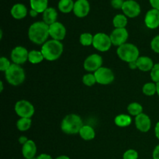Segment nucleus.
Returning a JSON list of instances; mask_svg holds the SVG:
<instances>
[{
	"mask_svg": "<svg viewBox=\"0 0 159 159\" xmlns=\"http://www.w3.org/2000/svg\"><path fill=\"white\" fill-rule=\"evenodd\" d=\"M49 36V26L43 21L35 22L28 29V37L34 44L43 45Z\"/></svg>",
	"mask_w": 159,
	"mask_h": 159,
	"instance_id": "nucleus-1",
	"label": "nucleus"
},
{
	"mask_svg": "<svg viewBox=\"0 0 159 159\" xmlns=\"http://www.w3.org/2000/svg\"><path fill=\"white\" fill-rule=\"evenodd\" d=\"M40 51L43 54L44 60L48 61H54L57 60L62 55L64 46L61 41L51 39L42 45Z\"/></svg>",
	"mask_w": 159,
	"mask_h": 159,
	"instance_id": "nucleus-2",
	"label": "nucleus"
},
{
	"mask_svg": "<svg viewBox=\"0 0 159 159\" xmlns=\"http://www.w3.org/2000/svg\"><path fill=\"white\" fill-rule=\"evenodd\" d=\"M83 125V121L80 116L75 113H71L66 115L63 118L61 124V129L67 134H76L79 133Z\"/></svg>",
	"mask_w": 159,
	"mask_h": 159,
	"instance_id": "nucleus-3",
	"label": "nucleus"
},
{
	"mask_svg": "<svg viewBox=\"0 0 159 159\" xmlns=\"http://www.w3.org/2000/svg\"><path fill=\"white\" fill-rule=\"evenodd\" d=\"M116 54L120 60L127 63L136 61L140 57V51L138 47L131 43H126L118 47Z\"/></svg>",
	"mask_w": 159,
	"mask_h": 159,
	"instance_id": "nucleus-4",
	"label": "nucleus"
},
{
	"mask_svg": "<svg viewBox=\"0 0 159 159\" xmlns=\"http://www.w3.org/2000/svg\"><path fill=\"white\" fill-rule=\"evenodd\" d=\"M5 77L8 83L13 86H18L23 83L26 79V74L21 65L12 63L9 69L5 72Z\"/></svg>",
	"mask_w": 159,
	"mask_h": 159,
	"instance_id": "nucleus-5",
	"label": "nucleus"
},
{
	"mask_svg": "<svg viewBox=\"0 0 159 159\" xmlns=\"http://www.w3.org/2000/svg\"><path fill=\"white\" fill-rule=\"evenodd\" d=\"M14 110L17 116L20 118H31L35 113L34 105L25 99L17 101L15 104Z\"/></svg>",
	"mask_w": 159,
	"mask_h": 159,
	"instance_id": "nucleus-6",
	"label": "nucleus"
},
{
	"mask_svg": "<svg viewBox=\"0 0 159 159\" xmlns=\"http://www.w3.org/2000/svg\"><path fill=\"white\" fill-rule=\"evenodd\" d=\"M113 45L110 35L104 33H97L93 37V46L100 52H106L110 49Z\"/></svg>",
	"mask_w": 159,
	"mask_h": 159,
	"instance_id": "nucleus-7",
	"label": "nucleus"
},
{
	"mask_svg": "<svg viewBox=\"0 0 159 159\" xmlns=\"http://www.w3.org/2000/svg\"><path fill=\"white\" fill-rule=\"evenodd\" d=\"M96 82L99 85H110L114 81L115 75L113 71L107 67H101L94 72Z\"/></svg>",
	"mask_w": 159,
	"mask_h": 159,
	"instance_id": "nucleus-8",
	"label": "nucleus"
},
{
	"mask_svg": "<svg viewBox=\"0 0 159 159\" xmlns=\"http://www.w3.org/2000/svg\"><path fill=\"white\" fill-rule=\"evenodd\" d=\"M102 57L98 54H92L85 59L83 63L84 69L88 72H96L102 67Z\"/></svg>",
	"mask_w": 159,
	"mask_h": 159,
	"instance_id": "nucleus-9",
	"label": "nucleus"
},
{
	"mask_svg": "<svg viewBox=\"0 0 159 159\" xmlns=\"http://www.w3.org/2000/svg\"><path fill=\"white\" fill-rule=\"evenodd\" d=\"M121 10L128 18L138 17L141 12V6L135 0H125Z\"/></svg>",
	"mask_w": 159,
	"mask_h": 159,
	"instance_id": "nucleus-10",
	"label": "nucleus"
},
{
	"mask_svg": "<svg viewBox=\"0 0 159 159\" xmlns=\"http://www.w3.org/2000/svg\"><path fill=\"white\" fill-rule=\"evenodd\" d=\"M29 51L23 46H16L11 52V60L12 63L21 65L28 61Z\"/></svg>",
	"mask_w": 159,
	"mask_h": 159,
	"instance_id": "nucleus-11",
	"label": "nucleus"
},
{
	"mask_svg": "<svg viewBox=\"0 0 159 159\" xmlns=\"http://www.w3.org/2000/svg\"><path fill=\"white\" fill-rule=\"evenodd\" d=\"M113 45L120 47L127 43L129 34L126 28H115L110 35Z\"/></svg>",
	"mask_w": 159,
	"mask_h": 159,
	"instance_id": "nucleus-12",
	"label": "nucleus"
},
{
	"mask_svg": "<svg viewBox=\"0 0 159 159\" xmlns=\"http://www.w3.org/2000/svg\"><path fill=\"white\" fill-rule=\"evenodd\" d=\"M66 33V28L64 26L63 23H60V22L57 21L49 26L50 37L53 40L61 41L65 38Z\"/></svg>",
	"mask_w": 159,
	"mask_h": 159,
	"instance_id": "nucleus-13",
	"label": "nucleus"
},
{
	"mask_svg": "<svg viewBox=\"0 0 159 159\" xmlns=\"http://www.w3.org/2000/svg\"><path fill=\"white\" fill-rule=\"evenodd\" d=\"M90 12V4L88 0H76L75 2L73 12L79 18L87 16Z\"/></svg>",
	"mask_w": 159,
	"mask_h": 159,
	"instance_id": "nucleus-14",
	"label": "nucleus"
},
{
	"mask_svg": "<svg viewBox=\"0 0 159 159\" xmlns=\"http://www.w3.org/2000/svg\"><path fill=\"white\" fill-rule=\"evenodd\" d=\"M144 23L148 29L155 30L159 27V10L151 9L146 12Z\"/></svg>",
	"mask_w": 159,
	"mask_h": 159,
	"instance_id": "nucleus-15",
	"label": "nucleus"
},
{
	"mask_svg": "<svg viewBox=\"0 0 159 159\" xmlns=\"http://www.w3.org/2000/svg\"><path fill=\"white\" fill-rule=\"evenodd\" d=\"M135 126L139 131L147 133L152 127V120L148 115L142 113L135 117Z\"/></svg>",
	"mask_w": 159,
	"mask_h": 159,
	"instance_id": "nucleus-16",
	"label": "nucleus"
},
{
	"mask_svg": "<svg viewBox=\"0 0 159 159\" xmlns=\"http://www.w3.org/2000/svg\"><path fill=\"white\" fill-rule=\"evenodd\" d=\"M37 145L33 140L29 139L22 145V155L25 159L34 158L37 155Z\"/></svg>",
	"mask_w": 159,
	"mask_h": 159,
	"instance_id": "nucleus-17",
	"label": "nucleus"
},
{
	"mask_svg": "<svg viewBox=\"0 0 159 159\" xmlns=\"http://www.w3.org/2000/svg\"><path fill=\"white\" fill-rule=\"evenodd\" d=\"M28 10L23 3H16L10 9V14L15 20H23L27 16Z\"/></svg>",
	"mask_w": 159,
	"mask_h": 159,
	"instance_id": "nucleus-18",
	"label": "nucleus"
},
{
	"mask_svg": "<svg viewBox=\"0 0 159 159\" xmlns=\"http://www.w3.org/2000/svg\"><path fill=\"white\" fill-rule=\"evenodd\" d=\"M138 69L142 71H151L153 68L154 64L153 60L148 56H140L137 60Z\"/></svg>",
	"mask_w": 159,
	"mask_h": 159,
	"instance_id": "nucleus-19",
	"label": "nucleus"
},
{
	"mask_svg": "<svg viewBox=\"0 0 159 159\" xmlns=\"http://www.w3.org/2000/svg\"><path fill=\"white\" fill-rule=\"evenodd\" d=\"M42 18L43 21L48 26L53 24L57 22V12L56 9L54 7H48L44 12L42 13Z\"/></svg>",
	"mask_w": 159,
	"mask_h": 159,
	"instance_id": "nucleus-20",
	"label": "nucleus"
},
{
	"mask_svg": "<svg viewBox=\"0 0 159 159\" xmlns=\"http://www.w3.org/2000/svg\"><path fill=\"white\" fill-rule=\"evenodd\" d=\"M79 135L85 141H92L96 137L94 128L89 125H83L79 131Z\"/></svg>",
	"mask_w": 159,
	"mask_h": 159,
	"instance_id": "nucleus-21",
	"label": "nucleus"
},
{
	"mask_svg": "<svg viewBox=\"0 0 159 159\" xmlns=\"http://www.w3.org/2000/svg\"><path fill=\"white\" fill-rule=\"evenodd\" d=\"M30 5L31 9L38 13H43L48 8V0H30Z\"/></svg>",
	"mask_w": 159,
	"mask_h": 159,
	"instance_id": "nucleus-22",
	"label": "nucleus"
},
{
	"mask_svg": "<svg viewBox=\"0 0 159 159\" xmlns=\"http://www.w3.org/2000/svg\"><path fill=\"white\" fill-rule=\"evenodd\" d=\"M75 2L73 0H59L57 8L62 13H69L73 12Z\"/></svg>",
	"mask_w": 159,
	"mask_h": 159,
	"instance_id": "nucleus-23",
	"label": "nucleus"
},
{
	"mask_svg": "<svg viewBox=\"0 0 159 159\" xmlns=\"http://www.w3.org/2000/svg\"><path fill=\"white\" fill-rule=\"evenodd\" d=\"M114 123L119 127H127L132 123V118L130 115L119 114L115 117Z\"/></svg>",
	"mask_w": 159,
	"mask_h": 159,
	"instance_id": "nucleus-24",
	"label": "nucleus"
},
{
	"mask_svg": "<svg viewBox=\"0 0 159 159\" xmlns=\"http://www.w3.org/2000/svg\"><path fill=\"white\" fill-rule=\"evenodd\" d=\"M43 60H44V57H43V54H42L41 51L33 50V51H29L28 61H29L31 64L37 65V64L41 63Z\"/></svg>",
	"mask_w": 159,
	"mask_h": 159,
	"instance_id": "nucleus-25",
	"label": "nucleus"
},
{
	"mask_svg": "<svg viewBox=\"0 0 159 159\" xmlns=\"http://www.w3.org/2000/svg\"><path fill=\"white\" fill-rule=\"evenodd\" d=\"M128 20L124 14H117L113 19V24L115 28H126Z\"/></svg>",
	"mask_w": 159,
	"mask_h": 159,
	"instance_id": "nucleus-26",
	"label": "nucleus"
},
{
	"mask_svg": "<svg viewBox=\"0 0 159 159\" xmlns=\"http://www.w3.org/2000/svg\"><path fill=\"white\" fill-rule=\"evenodd\" d=\"M127 111H128L129 114L130 116H133L136 117L138 115L141 114L143 113V107L139 102H131L127 107Z\"/></svg>",
	"mask_w": 159,
	"mask_h": 159,
	"instance_id": "nucleus-27",
	"label": "nucleus"
},
{
	"mask_svg": "<svg viewBox=\"0 0 159 159\" xmlns=\"http://www.w3.org/2000/svg\"><path fill=\"white\" fill-rule=\"evenodd\" d=\"M32 125L31 118H20L16 122V127L20 131L24 132L29 130Z\"/></svg>",
	"mask_w": 159,
	"mask_h": 159,
	"instance_id": "nucleus-28",
	"label": "nucleus"
},
{
	"mask_svg": "<svg viewBox=\"0 0 159 159\" xmlns=\"http://www.w3.org/2000/svg\"><path fill=\"white\" fill-rule=\"evenodd\" d=\"M142 92L145 96H152L157 94V85L154 82H147L143 85Z\"/></svg>",
	"mask_w": 159,
	"mask_h": 159,
	"instance_id": "nucleus-29",
	"label": "nucleus"
},
{
	"mask_svg": "<svg viewBox=\"0 0 159 159\" xmlns=\"http://www.w3.org/2000/svg\"><path fill=\"white\" fill-rule=\"evenodd\" d=\"M93 37H94V36L90 33H83L80 35L79 42L82 46H90V45H93Z\"/></svg>",
	"mask_w": 159,
	"mask_h": 159,
	"instance_id": "nucleus-30",
	"label": "nucleus"
},
{
	"mask_svg": "<svg viewBox=\"0 0 159 159\" xmlns=\"http://www.w3.org/2000/svg\"><path fill=\"white\" fill-rule=\"evenodd\" d=\"M82 82L85 85L89 87L93 86L96 82V77H95V75L93 73H88V74H85V75H83L82 77Z\"/></svg>",
	"mask_w": 159,
	"mask_h": 159,
	"instance_id": "nucleus-31",
	"label": "nucleus"
},
{
	"mask_svg": "<svg viewBox=\"0 0 159 159\" xmlns=\"http://www.w3.org/2000/svg\"><path fill=\"white\" fill-rule=\"evenodd\" d=\"M150 72L151 79H152V82H154L155 83L159 82V63L155 64L153 68Z\"/></svg>",
	"mask_w": 159,
	"mask_h": 159,
	"instance_id": "nucleus-32",
	"label": "nucleus"
},
{
	"mask_svg": "<svg viewBox=\"0 0 159 159\" xmlns=\"http://www.w3.org/2000/svg\"><path fill=\"white\" fill-rule=\"evenodd\" d=\"M123 159H138V152L134 149H128L123 155Z\"/></svg>",
	"mask_w": 159,
	"mask_h": 159,
	"instance_id": "nucleus-33",
	"label": "nucleus"
},
{
	"mask_svg": "<svg viewBox=\"0 0 159 159\" xmlns=\"http://www.w3.org/2000/svg\"><path fill=\"white\" fill-rule=\"evenodd\" d=\"M11 65H12V64L10 63V61L7 57H1V58H0V71L6 72Z\"/></svg>",
	"mask_w": 159,
	"mask_h": 159,
	"instance_id": "nucleus-34",
	"label": "nucleus"
},
{
	"mask_svg": "<svg viewBox=\"0 0 159 159\" xmlns=\"http://www.w3.org/2000/svg\"><path fill=\"white\" fill-rule=\"evenodd\" d=\"M151 48L154 52L159 54V34L155 36L151 41Z\"/></svg>",
	"mask_w": 159,
	"mask_h": 159,
	"instance_id": "nucleus-35",
	"label": "nucleus"
},
{
	"mask_svg": "<svg viewBox=\"0 0 159 159\" xmlns=\"http://www.w3.org/2000/svg\"><path fill=\"white\" fill-rule=\"evenodd\" d=\"M124 0H111V6L112 7L114 8L115 9H122L123 6H124Z\"/></svg>",
	"mask_w": 159,
	"mask_h": 159,
	"instance_id": "nucleus-36",
	"label": "nucleus"
},
{
	"mask_svg": "<svg viewBox=\"0 0 159 159\" xmlns=\"http://www.w3.org/2000/svg\"><path fill=\"white\" fill-rule=\"evenodd\" d=\"M149 2L152 6V9L159 10V0H149Z\"/></svg>",
	"mask_w": 159,
	"mask_h": 159,
	"instance_id": "nucleus-37",
	"label": "nucleus"
},
{
	"mask_svg": "<svg viewBox=\"0 0 159 159\" xmlns=\"http://www.w3.org/2000/svg\"><path fill=\"white\" fill-rule=\"evenodd\" d=\"M152 158L159 159V144L154 148L153 152H152Z\"/></svg>",
	"mask_w": 159,
	"mask_h": 159,
	"instance_id": "nucleus-38",
	"label": "nucleus"
},
{
	"mask_svg": "<svg viewBox=\"0 0 159 159\" xmlns=\"http://www.w3.org/2000/svg\"><path fill=\"white\" fill-rule=\"evenodd\" d=\"M37 159H53L52 157L50 155H48V154H40V155H39L36 158Z\"/></svg>",
	"mask_w": 159,
	"mask_h": 159,
	"instance_id": "nucleus-39",
	"label": "nucleus"
},
{
	"mask_svg": "<svg viewBox=\"0 0 159 159\" xmlns=\"http://www.w3.org/2000/svg\"><path fill=\"white\" fill-rule=\"evenodd\" d=\"M155 137L157 138V139L159 141V121L156 124L155 127Z\"/></svg>",
	"mask_w": 159,
	"mask_h": 159,
	"instance_id": "nucleus-40",
	"label": "nucleus"
},
{
	"mask_svg": "<svg viewBox=\"0 0 159 159\" xmlns=\"http://www.w3.org/2000/svg\"><path fill=\"white\" fill-rule=\"evenodd\" d=\"M28 138H26V137H25V136H21V137H20V138H19V142L20 143V144H22V145H23V144H24L26 142V141H28Z\"/></svg>",
	"mask_w": 159,
	"mask_h": 159,
	"instance_id": "nucleus-41",
	"label": "nucleus"
},
{
	"mask_svg": "<svg viewBox=\"0 0 159 159\" xmlns=\"http://www.w3.org/2000/svg\"><path fill=\"white\" fill-rule=\"evenodd\" d=\"M129 65V68L132 70H135L138 68V65H137V61H133V62H130V63L128 64Z\"/></svg>",
	"mask_w": 159,
	"mask_h": 159,
	"instance_id": "nucleus-42",
	"label": "nucleus"
},
{
	"mask_svg": "<svg viewBox=\"0 0 159 159\" xmlns=\"http://www.w3.org/2000/svg\"><path fill=\"white\" fill-rule=\"evenodd\" d=\"M29 14L31 17H34V18H35V17L37 16V15H38L39 13L37 12V11L34 10V9H30L29 12Z\"/></svg>",
	"mask_w": 159,
	"mask_h": 159,
	"instance_id": "nucleus-43",
	"label": "nucleus"
},
{
	"mask_svg": "<svg viewBox=\"0 0 159 159\" xmlns=\"http://www.w3.org/2000/svg\"><path fill=\"white\" fill-rule=\"evenodd\" d=\"M55 159H71L67 155H60V156L57 157Z\"/></svg>",
	"mask_w": 159,
	"mask_h": 159,
	"instance_id": "nucleus-44",
	"label": "nucleus"
},
{
	"mask_svg": "<svg viewBox=\"0 0 159 159\" xmlns=\"http://www.w3.org/2000/svg\"><path fill=\"white\" fill-rule=\"evenodd\" d=\"M3 89H4V85H3L2 81H1V82H0V92H1V93L3 91Z\"/></svg>",
	"mask_w": 159,
	"mask_h": 159,
	"instance_id": "nucleus-45",
	"label": "nucleus"
},
{
	"mask_svg": "<svg viewBox=\"0 0 159 159\" xmlns=\"http://www.w3.org/2000/svg\"><path fill=\"white\" fill-rule=\"evenodd\" d=\"M156 85H157V94H158V96H159V82L156 83Z\"/></svg>",
	"mask_w": 159,
	"mask_h": 159,
	"instance_id": "nucleus-46",
	"label": "nucleus"
},
{
	"mask_svg": "<svg viewBox=\"0 0 159 159\" xmlns=\"http://www.w3.org/2000/svg\"><path fill=\"white\" fill-rule=\"evenodd\" d=\"M30 159H37L36 158H30Z\"/></svg>",
	"mask_w": 159,
	"mask_h": 159,
	"instance_id": "nucleus-47",
	"label": "nucleus"
}]
</instances>
